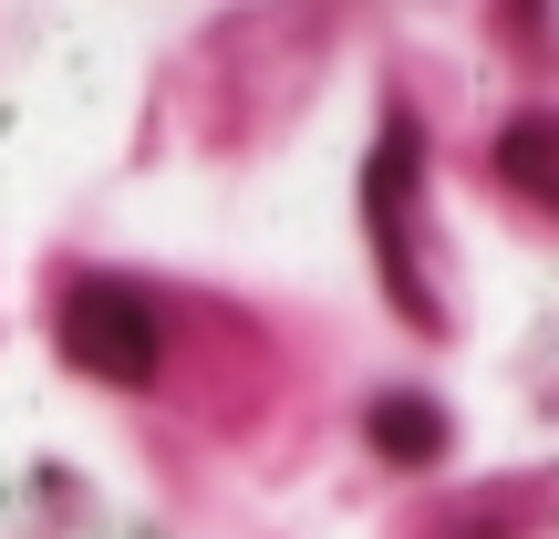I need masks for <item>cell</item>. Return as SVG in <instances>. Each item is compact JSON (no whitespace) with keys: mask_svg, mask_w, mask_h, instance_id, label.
<instances>
[{"mask_svg":"<svg viewBox=\"0 0 559 539\" xmlns=\"http://www.w3.org/2000/svg\"><path fill=\"white\" fill-rule=\"evenodd\" d=\"M62 353L94 384H145L156 374V312H145L124 280H73V301H62Z\"/></svg>","mask_w":559,"mask_h":539,"instance_id":"obj_1","label":"cell"},{"mask_svg":"<svg viewBox=\"0 0 559 539\" xmlns=\"http://www.w3.org/2000/svg\"><path fill=\"white\" fill-rule=\"evenodd\" d=\"M404 187H415V125L383 115V145H373V249H394V291L415 321H436V301H425V270L404 260Z\"/></svg>","mask_w":559,"mask_h":539,"instance_id":"obj_2","label":"cell"},{"mask_svg":"<svg viewBox=\"0 0 559 539\" xmlns=\"http://www.w3.org/2000/svg\"><path fill=\"white\" fill-rule=\"evenodd\" d=\"M362 436H373V457H394V467H436L445 457V405L436 395H383L373 415H362Z\"/></svg>","mask_w":559,"mask_h":539,"instance_id":"obj_3","label":"cell"},{"mask_svg":"<svg viewBox=\"0 0 559 539\" xmlns=\"http://www.w3.org/2000/svg\"><path fill=\"white\" fill-rule=\"evenodd\" d=\"M498 166L519 187H549V198H559V125L549 115H519V125H508V145H498Z\"/></svg>","mask_w":559,"mask_h":539,"instance_id":"obj_4","label":"cell"}]
</instances>
